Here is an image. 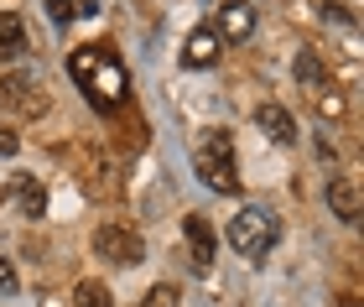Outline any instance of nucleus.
Listing matches in <instances>:
<instances>
[{
  "mask_svg": "<svg viewBox=\"0 0 364 307\" xmlns=\"http://www.w3.org/2000/svg\"><path fill=\"white\" fill-rule=\"evenodd\" d=\"M68 73L78 78L84 99L99 109V115H114V109L125 104V89H130V78H125V63L114 58L105 42H94V47H78V53L68 58Z\"/></svg>",
  "mask_w": 364,
  "mask_h": 307,
  "instance_id": "obj_1",
  "label": "nucleus"
},
{
  "mask_svg": "<svg viewBox=\"0 0 364 307\" xmlns=\"http://www.w3.org/2000/svg\"><path fill=\"white\" fill-rule=\"evenodd\" d=\"M276 239H281V219L260 203H245L240 214L229 219V245H235V255H245V261H266L276 250Z\"/></svg>",
  "mask_w": 364,
  "mask_h": 307,
  "instance_id": "obj_2",
  "label": "nucleus"
},
{
  "mask_svg": "<svg viewBox=\"0 0 364 307\" xmlns=\"http://www.w3.org/2000/svg\"><path fill=\"white\" fill-rule=\"evenodd\" d=\"M193 167L198 177L213 188V193H240V167H235V136L229 131H203L193 151Z\"/></svg>",
  "mask_w": 364,
  "mask_h": 307,
  "instance_id": "obj_3",
  "label": "nucleus"
},
{
  "mask_svg": "<svg viewBox=\"0 0 364 307\" xmlns=\"http://www.w3.org/2000/svg\"><path fill=\"white\" fill-rule=\"evenodd\" d=\"M94 255H105L109 266H141L146 261V239L125 224H99L94 230Z\"/></svg>",
  "mask_w": 364,
  "mask_h": 307,
  "instance_id": "obj_4",
  "label": "nucleus"
},
{
  "mask_svg": "<svg viewBox=\"0 0 364 307\" xmlns=\"http://www.w3.org/2000/svg\"><path fill=\"white\" fill-rule=\"evenodd\" d=\"M0 99H6L11 109H21V115H42L47 109V94H42V84L31 73H11L6 84H0Z\"/></svg>",
  "mask_w": 364,
  "mask_h": 307,
  "instance_id": "obj_5",
  "label": "nucleus"
},
{
  "mask_svg": "<svg viewBox=\"0 0 364 307\" xmlns=\"http://www.w3.org/2000/svg\"><path fill=\"white\" fill-rule=\"evenodd\" d=\"M213 31H219V42H245L255 31V6H250V0H224V6H219V26H213Z\"/></svg>",
  "mask_w": 364,
  "mask_h": 307,
  "instance_id": "obj_6",
  "label": "nucleus"
},
{
  "mask_svg": "<svg viewBox=\"0 0 364 307\" xmlns=\"http://www.w3.org/2000/svg\"><path fill=\"white\" fill-rule=\"evenodd\" d=\"M255 131L266 136V141H281V146H291V141H296V120L287 115V104L266 99V104H255Z\"/></svg>",
  "mask_w": 364,
  "mask_h": 307,
  "instance_id": "obj_7",
  "label": "nucleus"
},
{
  "mask_svg": "<svg viewBox=\"0 0 364 307\" xmlns=\"http://www.w3.org/2000/svg\"><path fill=\"white\" fill-rule=\"evenodd\" d=\"M219 63V31L213 26H198L188 47H182V68H213Z\"/></svg>",
  "mask_w": 364,
  "mask_h": 307,
  "instance_id": "obj_8",
  "label": "nucleus"
},
{
  "mask_svg": "<svg viewBox=\"0 0 364 307\" xmlns=\"http://www.w3.org/2000/svg\"><path fill=\"white\" fill-rule=\"evenodd\" d=\"M182 235H188V245H193V266L208 271L213 266V224L203 214H188V219H182Z\"/></svg>",
  "mask_w": 364,
  "mask_h": 307,
  "instance_id": "obj_9",
  "label": "nucleus"
},
{
  "mask_svg": "<svg viewBox=\"0 0 364 307\" xmlns=\"http://www.w3.org/2000/svg\"><path fill=\"white\" fill-rule=\"evenodd\" d=\"M11 203L21 208V219H42L47 214V188L37 183V177H16L11 183Z\"/></svg>",
  "mask_w": 364,
  "mask_h": 307,
  "instance_id": "obj_10",
  "label": "nucleus"
},
{
  "mask_svg": "<svg viewBox=\"0 0 364 307\" xmlns=\"http://www.w3.org/2000/svg\"><path fill=\"white\" fill-rule=\"evenodd\" d=\"M328 208H333L343 224L359 219V188H354V177H328Z\"/></svg>",
  "mask_w": 364,
  "mask_h": 307,
  "instance_id": "obj_11",
  "label": "nucleus"
},
{
  "mask_svg": "<svg viewBox=\"0 0 364 307\" xmlns=\"http://www.w3.org/2000/svg\"><path fill=\"white\" fill-rule=\"evenodd\" d=\"M291 73H296V84H302L307 94H323L328 89V68H323V58L312 53V47H302V53L291 58Z\"/></svg>",
  "mask_w": 364,
  "mask_h": 307,
  "instance_id": "obj_12",
  "label": "nucleus"
},
{
  "mask_svg": "<svg viewBox=\"0 0 364 307\" xmlns=\"http://www.w3.org/2000/svg\"><path fill=\"white\" fill-rule=\"evenodd\" d=\"M21 53H26V26H21V16L0 11V63H16Z\"/></svg>",
  "mask_w": 364,
  "mask_h": 307,
  "instance_id": "obj_13",
  "label": "nucleus"
},
{
  "mask_svg": "<svg viewBox=\"0 0 364 307\" xmlns=\"http://www.w3.org/2000/svg\"><path fill=\"white\" fill-rule=\"evenodd\" d=\"M94 11V0H47V16H53L58 26H68L73 16H89Z\"/></svg>",
  "mask_w": 364,
  "mask_h": 307,
  "instance_id": "obj_14",
  "label": "nucleus"
},
{
  "mask_svg": "<svg viewBox=\"0 0 364 307\" xmlns=\"http://www.w3.org/2000/svg\"><path fill=\"white\" fill-rule=\"evenodd\" d=\"M73 302H78V307H114V302H109V286H105V281H78Z\"/></svg>",
  "mask_w": 364,
  "mask_h": 307,
  "instance_id": "obj_15",
  "label": "nucleus"
},
{
  "mask_svg": "<svg viewBox=\"0 0 364 307\" xmlns=\"http://www.w3.org/2000/svg\"><path fill=\"white\" fill-rule=\"evenodd\" d=\"M146 307H177V286H151V292H146Z\"/></svg>",
  "mask_w": 364,
  "mask_h": 307,
  "instance_id": "obj_16",
  "label": "nucleus"
},
{
  "mask_svg": "<svg viewBox=\"0 0 364 307\" xmlns=\"http://www.w3.org/2000/svg\"><path fill=\"white\" fill-rule=\"evenodd\" d=\"M11 292H16V266L0 261V297H11Z\"/></svg>",
  "mask_w": 364,
  "mask_h": 307,
  "instance_id": "obj_17",
  "label": "nucleus"
},
{
  "mask_svg": "<svg viewBox=\"0 0 364 307\" xmlns=\"http://www.w3.org/2000/svg\"><path fill=\"white\" fill-rule=\"evenodd\" d=\"M16 151H21V136H16V131H0V156H16Z\"/></svg>",
  "mask_w": 364,
  "mask_h": 307,
  "instance_id": "obj_18",
  "label": "nucleus"
},
{
  "mask_svg": "<svg viewBox=\"0 0 364 307\" xmlns=\"http://www.w3.org/2000/svg\"><path fill=\"white\" fill-rule=\"evenodd\" d=\"M343 307H359V302H354V297H349V302H343Z\"/></svg>",
  "mask_w": 364,
  "mask_h": 307,
  "instance_id": "obj_19",
  "label": "nucleus"
}]
</instances>
